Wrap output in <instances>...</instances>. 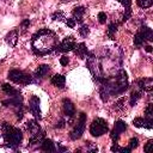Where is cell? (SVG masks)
<instances>
[{"label":"cell","instance_id":"cell-15","mask_svg":"<svg viewBox=\"0 0 153 153\" xmlns=\"http://www.w3.org/2000/svg\"><path fill=\"white\" fill-rule=\"evenodd\" d=\"M85 12H86V8H85L84 6H78V7H75V8L73 10V19H74L75 22L81 23Z\"/></svg>","mask_w":153,"mask_h":153},{"label":"cell","instance_id":"cell-27","mask_svg":"<svg viewBox=\"0 0 153 153\" xmlns=\"http://www.w3.org/2000/svg\"><path fill=\"white\" fill-rule=\"evenodd\" d=\"M123 105H124V98H123V97H121L117 102L114 103V108H115L116 110H121V109H123Z\"/></svg>","mask_w":153,"mask_h":153},{"label":"cell","instance_id":"cell-37","mask_svg":"<svg viewBox=\"0 0 153 153\" xmlns=\"http://www.w3.org/2000/svg\"><path fill=\"white\" fill-rule=\"evenodd\" d=\"M66 123H67V122H66V121H65V120H63V118H61V120H60V121H59V123H57V124H56V128H63V127H65V124H66Z\"/></svg>","mask_w":153,"mask_h":153},{"label":"cell","instance_id":"cell-13","mask_svg":"<svg viewBox=\"0 0 153 153\" xmlns=\"http://www.w3.org/2000/svg\"><path fill=\"white\" fill-rule=\"evenodd\" d=\"M26 129L30 131L31 136H33V135H36V134H38V133L42 131L41 128H39V126H38V123L35 120H30V121L26 122Z\"/></svg>","mask_w":153,"mask_h":153},{"label":"cell","instance_id":"cell-22","mask_svg":"<svg viewBox=\"0 0 153 153\" xmlns=\"http://www.w3.org/2000/svg\"><path fill=\"white\" fill-rule=\"evenodd\" d=\"M143 43H145V37H143L142 32L139 30V31L135 33V36H134V44H135L136 47H141Z\"/></svg>","mask_w":153,"mask_h":153},{"label":"cell","instance_id":"cell-9","mask_svg":"<svg viewBox=\"0 0 153 153\" xmlns=\"http://www.w3.org/2000/svg\"><path fill=\"white\" fill-rule=\"evenodd\" d=\"M62 106H63L65 116H66V117H68V118H69V121L72 122V118H73V116L75 115V108H74L73 103H72L69 99L65 98V99L62 100Z\"/></svg>","mask_w":153,"mask_h":153},{"label":"cell","instance_id":"cell-3","mask_svg":"<svg viewBox=\"0 0 153 153\" xmlns=\"http://www.w3.org/2000/svg\"><path fill=\"white\" fill-rule=\"evenodd\" d=\"M8 79L16 84H19V85H29V84H32L35 82L33 78L24 72V71H19V69H12L8 72Z\"/></svg>","mask_w":153,"mask_h":153},{"label":"cell","instance_id":"cell-26","mask_svg":"<svg viewBox=\"0 0 153 153\" xmlns=\"http://www.w3.org/2000/svg\"><path fill=\"white\" fill-rule=\"evenodd\" d=\"M145 117H147V118H153V104H148L147 105V108H146V110H145Z\"/></svg>","mask_w":153,"mask_h":153},{"label":"cell","instance_id":"cell-5","mask_svg":"<svg viewBox=\"0 0 153 153\" xmlns=\"http://www.w3.org/2000/svg\"><path fill=\"white\" fill-rule=\"evenodd\" d=\"M85 124H86V114L80 112L78 123L75 124L74 129L69 134V136H71L72 140H76V139H80L81 137V135H82V133L85 130Z\"/></svg>","mask_w":153,"mask_h":153},{"label":"cell","instance_id":"cell-1","mask_svg":"<svg viewBox=\"0 0 153 153\" xmlns=\"http://www.w3.org/2000/svg\"><path fill=\"white\" fill-rule=\"evenodd\" d=\"M57 44V36L48 29L39 30L32 36V49L37 55H47L56 50Z\"/></svg>","mask_w":153,"mask_h":153},{"label":"cell","instance_id":"cell-30","mask_svg":"<svg viewBox=\"0 0 153 153\" xmlns=\"http://www.w3.org/2000/svg\"><path fill=\"white\" fill-rule=\"evenodd\" d=\"M51 18H53L54 20H63V19H66L65 16H63V13H61V12H56V13H54V14L51 16Z\"/></svg>","mask_w":153,"mask_h":153},{"label":"cell","instance_id":"cell-2","mask_svg":"<svg viewBox=\"0 0 153 153\" xmlns=\"http://www.w3.org/2000/svg\"><path fill=\"white\" fill-rule=\"evenodd\" d=\"M1 130H2V137L6 142V145L10 146V148L16 149L23 140V134H22L20 129L16 128L8 123H2Z\"/></svg>","mask_w":153,"mask_h":153},{"label":"cell","instance_id":"cell-19","mask_svg":"<svg viewBox=\"0 0 153 153\" xmlns=\"http://www.w3.org/2000/svg\"><path fill=\"white\" fill-rule=\"evenodd\" d=\"M141 94H142V91L141 90H133L131 93H130V105L134 106L137 100L141 98Z\"/></svg>","mask_w":153,"mask_h":153},{"label":"cell","instance_id":"cell-12","mask_svg":"<svg viewBox=\"0 0 153 153\" xmlns=\"http://www.w3.org/2000/svg\"><path fill=\"white\" fill-rule=\"evenodd\" d=\"M73 50H74L75 55H76V56H79L80 59H86V57L88 56V54H90V51L87 50V48H86L85 43H78Z\"/></svg>","mask_w":153,"mask_h":153},{"label":"cell","instance_id":"cell-21","mask_svg":"<svg viewBox=\"0 0 153 153\" xmlns=\"http://www.w3.org/2000/svg\"><path fill=\"white\" fill-rule=\"evenodd\" d=\"M140 31L142 32V35H143V37H145V41H152L153 39V31H152V29H149L148 26H141V29H140Z\"/></svg>","mask_w":153,"mask_h":153},{"label":"cell","instance_id":"cell-10","mask_svg":"<svg viewBox=\"0 0 153 153\" xmlns=\"http://www.w3.org/2000/svg\"><path fill=\"white\" fill-rule=\"evenodd\" d=\"M133 124L137 128H148L152 129L153 128V118H147V117H136L135 120H133Z\"/></svg>","mask_w":153,"mask_h":153},{"label":"cell","instance_id":"cell-4","mask_svg":"<svg viewBox=\"0 0 153 153\" xmlns=\"http://www.w3.org/2000/svg\"><path fill=\"white\" fill-rule=\"evenodd\" d=\"M108 130H109V128H108L106 121L103 120V118H100V117L94 118V120L92 121L91 126H90V133H91L92 136H96V137L102 136V135L105 134Z\"/></svg>","mask_w":153,"mask_h":153},{"label":"cell","instance_id":"cell-29","mask_svg":"<svg viewBox=\"0 0 153 153\" xmlns=\"http://www.w3.org/2000/svg\"><path fill=\"white\" fill-rule=\"evenodd\" d=\"M137 145H139V140L136 139V137H131L130 139V141H129V145H128V147L133 151L134 148H136L137 147Z\"/></svg>","mask_w":153,"mask_h":153},{"label":"cell","instance_id":"cell-18","mask_svg":"<svg viewBox=\"0 0 153 153\" xmlns=\"http://www.w3.org/2000/svg\"><path fill=\"white\" fill-rule=\"evenodd\" d=\"M49 71H50V68H49L48 65H41V66L36 69L35 76H36L37 79H42V78H44V76L49 73Z\"/></svg>","mask_w":153,"mask_h":153},{"label":"cell","instance_id":"cell-11","mask_svg":"<svg viewBox=\"0 0 153 153\" xmlns=\"http://www.w3.org/2000/svg\"><path fill=\"white\" fill-rule=\"evenodd\" d=\"M137 87L141 91H146V92H151L152 87H153V80L152 78H143V79H139L137 80Z\"/></svg>","mask_w":153,"mask_h":153},{"label":"cell","instance_id":"cell-16","mask_svg":"<svg viewBox=\"0 0 153 153\" xmlns=\"http://www.w3.org/2000/svg\"><path fill=\"white\" fill-rule=\"evenodd\" d=\"M41 149L44 152H55V143L50 140V139H43V141L41 142Z\"/></svg>","mask_w":153,"mask_h":153},{"label":"cell","instance_id":"cell-36","mask_svg":"<svg viewBox=\"0 0 153 153\" xmlns=\"http://www.w3.org/2000/svg\"><path fill=\"white\" fill-rule=\"evenodd\" d=\"M68 62H69V59H68L67 56H62V57L60 59V63H61L62 66H66Z\"/></svg>","mask_w":153,"mask_h":153},{"label":"cell","instance_id":"cell-25","mask_svg":"<svg viewBox=\"0 0 153 153\" xmlns=\"http://www.w3.org/2000/svg\"><path fill=\"white\" fill-rule=\"evenodd\" d=\"M88 33H90V29H88V26L85 25V24H82V25L80 26V29H79V35H80L81 37H86Z\"/></svg>","mask_w":153,"mask_h":153},{"label":"cell","instance_id":"cell-34","mask_svg":"<svg viewBox=\"0 0 153 153\" xmlns=\"http://www.w3.org/2000/svg\"><path fill=\"white\" fill-rule=\"evenodd\" d=\"M116 1L121 2L126 8H129V7H130V5H131V0H116Z\"/></svg>","mask_w":153,"mask_h":153},{"label":"cell","instance_id":"cell-17","mask_svg":"<svg viewBox=\"0 0 153 153\" xmlns=\"http://www.w3.org/2000/svg\"><path fill=\"white\" fill-rule=\"evenodd\" d=\"M51 84L54 85V86H56V87H59V88H63L65 87V82H66V79H65V76L63 75H61V74H55V75H53L51 76Z\"/></svg>","mask_w":153,"mask_h":153},{"label":"cell","instance_id":"cell-33","mask_svg":"<svg viewBox=\"0 0 153 153\" xmlns=\"http://www.w3.org/2000/svg\"><path fill=\"white\" fill-rule=\"evenodd\" d=\"M29 25H30V20L29 19H24L23 22H22V24H20V27L23 29V32L29 27Z\"/></svg>","mask_w":153,"mask_h":153},{"label":"cell","instance_id":"cell-28","mask_svg":"<svg viewBox=\"0 0 153 153\" xmlns=\"http://www.w3.org/2000/svg\"><path fill=\"white\" fill-rule=\"evenodd\" d=\"M85 146H86V151H87V152H97V151H98L97 146H96V145H93V143H92V142H90V141L85 142Z\"/></svg>","mask_w":153,"mask_h":153},{"label":"cell","instance_id":"cell-38","mask_svg":"<svg viewBox=\"0 0 153 153\" xmlns=\"http://www.w3.org/2000/svg\"><path fill=\"white\" fill-rule=\"evenodd\" d=\"M151 143H152V140H149V141L145 145V148H143V151H145V152H148V151H149V146H151Z\"/></svg>","mask_w":153,"mask_h":153},{"label":"cell","instance_id":"cell-32","mask_svg":"<svg viewBox=\"0 0 153 153\" xmlns=\"http://www.w3.org/2000/svg\"><path fill=\"white\" fill-rule=\"evenodd\" d=\"M130 14H131V10H130V7H129V8L126 10V12H124V14H123V18H122V22L128 20L129 17H130Z\"/></svg>","mask_w":153,"mask_h":153},{"label":"cell","instance_id":"cell-20","mask_svg":"<svg viewBox=\"0 0 153 153\" xmlns=\"http://www.w3.org/2000/svg\"><path fill=\"white\" fill-rule=\"evenodd\" d=\"M2 91L6 93V94H8V96H16V94H19V90H16L14 87H12L11 85H8V84H2Z\"/></svg>","mask_w":153,"mask_h":153},{"label":"cell","instance_id":"cell-24","mask_svg":"<svg viewBox=\"0 0 153 153\" xmlns=\"http://www.w3.org/2000/svg\"><path fill=\"white\" fill-rule=\"evenodd\" d=\"M136 4L141 7V8H148L152 6L153 0H136Z\"/></svg>","mask_w":153,"mask_h":153},{"label":"cell","instance_id":"cell-7","mask_svg":"<svg viewBox=\"0 0 153 153\" xmlns=\"http://www.w3.org/2000/svg\"><path fill=\"white\" fill-rule=\"evenodd\" d=\"M126 129H127V124H126L124 121H122V120L116 121V122H115V126H114V129L111 130V134H110L111 140H112L114 142H117V140L120 139L121 134H122L123 131H126Z\"/></svg>","mask_w":153,"mask_h":153},{"label":"cell","instance_id":"cell-31","mask_svg":"<svg viewBox=\"0 0 153 153\" xmlns=\"http://www.w3.org/2000/svg\"><path fill=\"white\" fill-rule=\"evenodd\" d=\"M98 22H99L100 24H104V23L106 22V14H105L104 12H99V13H98Z\"/></svg>","mask_w":153,"mask_h":153},{"label":"cell","instance_id":"cell-39","mask_svg":"<svg viewBox=\"0 0 153 153\" xmlns=\"http://www.w3.org/2000/svg\"><path fill=\"white\" fill-rule=\"evenodd\" d=\"M65 151H67V148L63 147V146H60V145H59V152H65Z\"/></svg>","mask_w":153,"mask_h":153},{"label":"cell","instance_id":"cell-8","mask_svg":"<svg viewBox=\"0 0 153 153\" xmlns=\"http://www.w3.org/2000/svg\"><path fill=\"white\" fill-rule=\"evenodd\" d=\"M29 111L35 116V118L41 120V109H39V99L36 96H32L29 102Z\"/></svg>","mask_w":153,"mask_h":153},{"label":"cell","instance_id":"cell-6","mask_svg":"<svg viewBox=\"0 0 153 153\" xmlns=\"http://www.w3.org/2000/svg\"><path fill=\"white\" fill-rule=\"evenodd\" d=\"M75 45H76L75 39L69 36V37L63 38V39L57 44L56 50H57V51H61V53H67V51L73 50V49L75 48Z\"/></svg>","mask_w":153,"mask_h":153},{"label":"cell","instance_id":"cell-41","mask_svg":"<svg viewBox=\"0 0 153 153\" xmlns=\"http://www.w3.org/2000/svg\"><path fill=\"white\" fill-rule=\"evenodd\" d=\"M65 1H73V0H65Z\"/></svg>","mask_w":153,"mask_h":153},{"label":"cell","instance_id":"cell-35","mask_svg":"<svg viewBox=\"0 0 153 153\" xmlns=\"http://www.w3.org/2000/svg\"><path fill=\"white\" fill-rule=\"evenodd\" d=\"M75 23H76V22H75L73 18H67V19H66V24H67L69 27H74V26H75Z\"/></svg>","mask_w":153,"mask_h":153},{"label":"cell","instance_id":"cell-14","mask_svg":"<svg viewBox=\"0 0 153 153\" xmlns=\"http://www.w3.org/2000/svg\"><path fill=\"white\" fill-rule=\"evenodd\" d=\"M18 41V30H11L7 35H6V42L10 47H14L17 44Z\"/></svg>","mask_w":153,"mask_h":153},{"label":"cell","instance_id":"cell-23","mask_svg":"<svg viewBox=\"0 0 153 153\" xmlns=\"http://www.w3.org/2000/svg\"><path fill=\"white\" fill-rule=\"evenodd\" d=\"M117 26H118V24H116V23H111L110 25H109V29H108V36H109V38L110 39H114V37H115V32L117 31Z\"/></svg>","mask_w":153,"mask_h":153},{"label":"cell","instance_id":"cell-40","mask_svg":"<svg viewBox=\"0 0 153 153\" xmlns=\"http://www.w3.org/2000/svg\"><path fill=\"white\" fill-rule=\"evenodd\" d=\"M145 49H146V51H148V53H151V51H152V47H151V45H146V47H145Z\"/></svg>","mask_w":153,"mask_h":153}]
</instances>
